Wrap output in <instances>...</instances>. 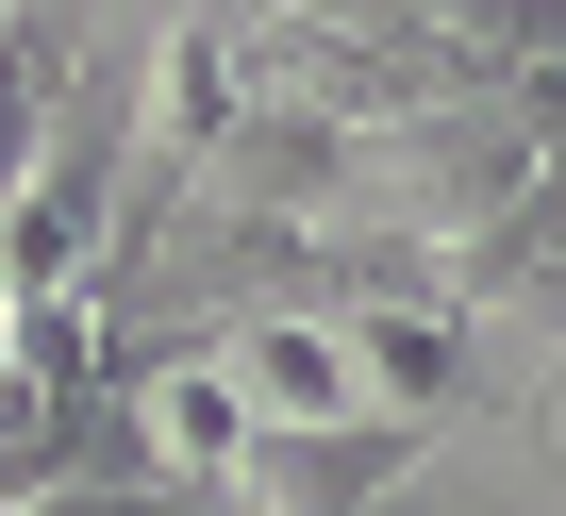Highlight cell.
Masks as SVG:
<instances>
[{"instance_id": "cell-1", "label": "cell", "mask_w": 566, "mask_h": 516, "mask_svg": "<svg viewBox=\"0 0 566 516\" xmlns=\"http://www.w3.org/2000/svg\"><path fill=\"white\" fill-rule=\"evenodd\" d=\"M417 466H433L417 417H250L233 499H250V516H400Z\"/></svg>"}, {"instance_id": "cell-2", "label": "cell", "mask_w": 566, "mask_h": 516, "mask_svg": "<svg viewBox=\"0 0 566 516\" xmlns=\"http://www.w3.org/2000/svg\"><path fill=\"white\" fill-rule=\"evenodd\" d=\"M117 450H134V466H167V483H233V450H250V400H233L217 334L134 367V400H117Z\"/></svg>"}]
</instances>
